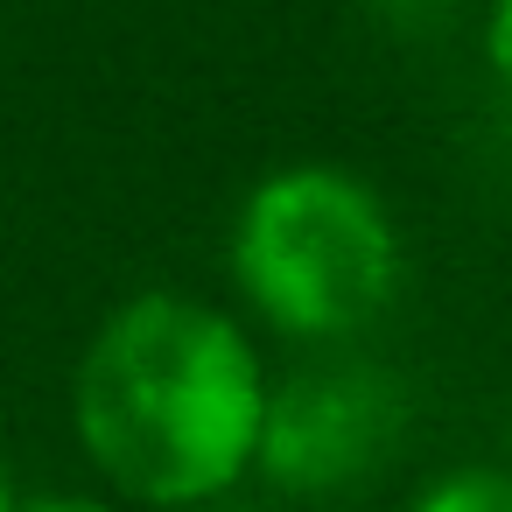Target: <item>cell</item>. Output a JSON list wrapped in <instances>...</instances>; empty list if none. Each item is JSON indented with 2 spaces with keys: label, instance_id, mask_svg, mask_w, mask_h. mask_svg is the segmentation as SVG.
Returning a JSON list of instances; mask_svg holds the SVG:
<instances>
[{
  "label": "cell",
  "instance_id": "6",
  "mask_svg": "<svg viewBox=\"0 0 512 512\" xmlns=\"http://www.w3.org/2000/svg\"><path fill=\"white\" fill-rule=\"evenodd\" d=\"M8 512H113L99 498H29V505H8Z\"/></svg>",
  "mask_w": 512,
  "mask_h": 512
},
{
  "label": "cell",
  "instance_id": "7",
  "mask_svg": "<svg viewBox=\"0 0 512 512\" xmlns=\"http://www.w3.org/2000/svg\"><path fill=\"white\" fill-rule=\"evenodd\" d=\"M8 505H15V498H8V463H0V512H8Z\"/></svg>",
  "mask_w": 512,
  "mask_h": 512
},
{
  "label": "cell",
  "instance_id": "4",
  "mask_svg": "<svg viewBox=\"0 0 512 512\" xmlns=\"http://www.w3.org/2000/svg\"><path fill=\"white\" fill-rule=\"evenodd\" d=\"M414 512H512V477L505 470H449L414 498Z\"/></svg>",
  "mask_w": 512,
  "mask_h": 512
},
{
  "label": "cell",
  "instance_id": "1",
  "mask_svg": "<svg viewBox=\"0 0 512 512\" xmlns=\"http://www.w3.org/2000/svg\"><path fill=\"white\" fill-rule=\"evenodd\" d=\"M267 379L232 316L183 295L113 309L78 365L85 456L141 505H197L246 477Z\"/></svg>",
  "mask_w": 512,
  "mask_h": 512
},
{
  "label": "cell",
  "instance_id": "2",
  "mask_svg": "<svg viewBox=\"0 0 512 512\" xmlns=\"http://www.w3.org/2000/svg\"><path fill=\"white\" fill-rule=\"evenodd\" d=\"M232 267L253 309L288 337H351L365 330L393 281H400V239L386 204L323 162L274 169L232 232Z\"/></svg>",
  "mask_w": 512,
  "mask_h": 512
},
{
  "label": "cell",
  "instance_id": "3",
  "mask_svg": "<svg viewBox=\"0 0 512 512\" xmlns=\"http://www.w3.org/2000/svg\"><path fill=\"white\" fill-rule=\"evenodd\" d=\"M400 421H407L400 386H393L379 365H358V358L302 365L295 379H281V386L267 393L253 463H260L281 491L330 498V491L365 484V477L393 456Z\"/></svg>",
  "mask_w": 512,
  "mask_h": 512
},
{
  "label": "cell",
  "instance_id": "5",
  "mask_svg": "<svg viewBox=\"0 0 512 512\" xmlns=\"http://www.w3.org/2000/svg\"><path fill=\"white\" fill-rule=\"evenodd\" d=\"M491 71H498V85L512 92V0H498V8H491Z\"/></svg>",
  "mask_w": 512,
  "mask_h": 512
}]
</instances>
